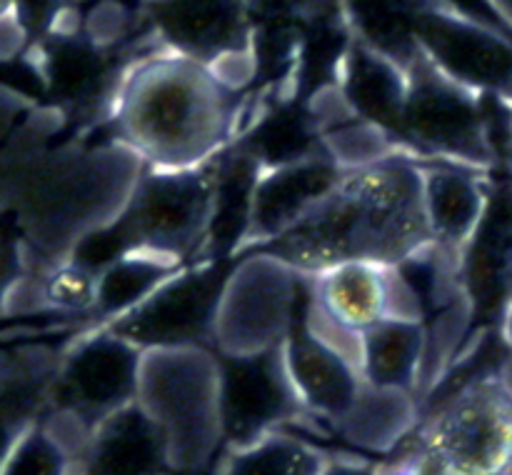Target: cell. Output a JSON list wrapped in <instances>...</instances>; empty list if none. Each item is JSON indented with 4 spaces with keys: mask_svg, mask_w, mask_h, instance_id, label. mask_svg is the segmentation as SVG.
Returning a JSON list of instances; mask_svg holds the SVG:
<instances>
[{
    "mask_svg": "<svg viewBox=\"0 0 512 475\" xmlns=\"http://www.w3.org/2000/svg\"><path fill=\"white\" fill-rule=\"evenodd\" d=\"M30 110L0 148V210L13 215L25 270L45 273L123 210L145 165L115 138L63 140Z\"/></svg>",
    "mask_w": 512,
    "mask_h": 475,
    "instance_id": "obj_1",
    "label": "cell"
},
{
    "mask_svg": "<svg viewBox=\"0 0 512 475\" xmlns=\"http://www.w3.org/2000/svg\"><path fill=\"white\" fill-rule=\"evenodd\" d=\"M430 243L420 160L398 150L365 168L343 170L313 210L253 250L315 275L345 260L400 265Z\"/></svg>",
    "mask_w": 512,
    "mask_h": 475,
    "instance_id": "obj_2",
    "label": "cell"
},
{
    "mask_svg": "<svg viewBox=\"0 0 512 475\" xmlns=\"http://www.w3.org/2000/svg\"><path fill=\"white\" fill-rule=\"evenodd\" d=\"M230 95L210 65L160 48L125 68L110 108L113 138L145 168H203L233 138Z\"/></svg>",
    "mask_w": 512,
    "mask_h": 475,
    "instance_id": "obj_3",
    "label": "cell"
},
{
    "mask_svg": "<svg viewBox=\"0 0 512 475\" xmlns=\"http://www.w3.org/2000/svg\"><path fill=\"white\" fill-rule=\"evenodd\" d=\"M135 403L163 438L175 475H203L223 448L220 365L213 348L143 350Z\"/></svg>",
    "mask_w": 512,
    "mask_h": 475,
    "instance_id": "obj_4",
    "label": "cell"
},
{
    "mask_svg": "<svg viewBox=\"0 0 512 475\" xmlns=\"http://www.w3.org/2000/svg\"><path fill=\"white\" fill-rule=\"evenodd\" d=\"M398 145L420 163H453L465 168H498L485 118V95L473 93L440 73L423 53L405 68Z\"/></svg>",
    "mask_w": 512,
    "mask_h": 475,
    "instance_id": "obj_5",
    "label": "cell"
},
{
    "mask_svg": "<svg viewBox=\"0 0 512 475\" xmlns=\"http://www.w3.org/2000/svg\"><path fill=\"white\" fill-rule=\"evenodd\" d=\"M410 435L455 475H512V398L498 373L425 405Z\"/></svg>",
    "mask_w": 512,
    "mask_h": 475,
    "instance_id": "obj_6",
    "label": "cell"
},
{
    "mask_svg": "<svg viewBox=\"0 0 512 475\" xmlns=\"http://www.w3.org/2000/svg\"><path fill=\"white\" fill-rule=\"evenodd\" d=\"M303 285L305 275L265 250L235 255L215 313V353L248 355L283 343Z\"/></svg>",
    "mask_w": 512,
    "mask_h": 475,
    "instance_id": "obj_7",
    "label": "cell"
},
{
    "mask_svg": "<svg viewBox=\"0 0 512 475\" xmlns=\"http://www.w3.org/2000/svg\"><path fill=\"white\" fill-rule=\"evenodd\" d=\"M235 258L190 260L108 325L135 348H213L215 313Z\"/></svg>",
    "mask_w": 512,
    "mask_h": 475,
    "instance_id": "obj_8",
    "label": "cell"
},
{
    "mask_svg": "<svg viewBox=\"0 0 512 475\" xmlns=\"http://www.w3.org/2000/svg\"><path fill=\"white\" fill-rule=\"evenodd\" d=\"M143 350L108 325H95L60 353L48 408L73 415L90 430L138 393Z\"/></svg>",
    "mask_w": 512,
    "mask_h": 475,
    "instance_id": "obj_9",
    "label": "cell"
},
{
    "mask_svg": "<svg viewBox=\"0 0 512 475\" xmlns=\"http://www.w3.org/2000/svg\"><path fill=\"white\" fill-rule=\"evenodd\" d=\"M218 355L225 445H245L273 430L298 428L305 408L295 395L283 343L248 355Z\"/></svg>",
    "mask_w": 512,
    "mask_h": 475,
    "instance_id": "obj_10",
    "label": "cell"
},
{
    "mask_svg": "<svg viewBox=\"0 0 512 475\" xmlns=\"http://www.w3.org/2000/svg\"><path fill=\"white\" fill-rule=\"evenodd\" d=\"M418 48L435 68L480 95L512 100V38L428 0L415 25Z\"/></svg>",
    "mask_w": 512,
    "mask_h": 475,
    "instance_id": "obj_11",
    "label": "cell"
},
{
    "mask_svg": "<svg viewBox=\"0 0 512 475\" xmlns=\"http://www.w3.org/2000/svg\"><path fill=\"white\" fill-rule=\"evenodd\" d=\"M163 48L215 65L253 50L250 0H145Z\"/></svg>",
    "mask_w": 512,
    "mask_h": 475,
    "instance_id": "obj_12",
    "label": "cell"
},
{
    "mask_svg": "<svg viewBox=\"0 0 512 475\" xmlns=\"http://www.w3.org/2000/svg\"><path fill=\"white\" fill-rule=\"evenodd\" d=\"M340 175L343 168L325 153V148L305 158L260 170L253 190L248 235L240 253L278 238L290 225L298 223L330 193Z\"/></svg>",
    "mask_w": 512,
    "mask_h": 475,
    "instance_id": "obj_13",
    "label": "cell"
},
{
    "mask_svg": "<svg viewBox=\"0 0 512 475\" xmlns=\"http://www.w3.org/2000/svg\"><path fill=\"white\" fill-rule=\"evenodd\" d=\"M460 288L470 318L498 320L512 298V183L493 185L488 208L473 238L460 250Z\"/></svg>",
    "mask_w": 512,
    "mask_h": 475,
    "instance_id": "obj_14",
    "label": "cell"
},
{
    "mask_svg": "<svg viewBox=\"0 0 512 475\" xmlns=\"http://www.w3.org/2000/svg\"><path fill=\"white\" fill-rule=\"evenodd\" d=\"M305 283H308V278H305ZM303 295H300L298 313L290 325V333L283 340L285 368H288L290 383H293L295 395H298L305 413L333 428L335 420L353 403L363 378L345 355L323 343L305 325L303 310H300Z\"/></svg>",
    "mask_w": 512,
    "mask_h": 475,
    "instance_id": "obj_15",
    "label": "cell"
},
{
    "mask_svg": "<svg viewBox=\"0 0 512 475\" xmlns=\"http://www.w3.org/2000/svg\"><path fill=\"white\" fill-rule=\"evenodd\" d=\"M423 170V210L430 238L460 258L488 208L493 180L490 173L453 163H420Z\"/></svg>",
    "mask_w": 512,
    "mask_h": 475,
    "instance_id": "obj_16",
    "label": "cell"
},
{
    "mask_svg": "<svg viewBox=\"0 0 512 475\" xmlns=\"http://www.w3.org/2000/svg\"><path fill=\"white\" fill-rule=\"evenodd\" d=\"M168 453L153 420L138 403L105 415L90 430L80 475H170Z\"/></svg>",
    "mask_w": 512,
    "mask_h": 475,
    "instance_id": "obj_17",
    "label": "cell"
},
{
    "mask_svg": "<svg viewBox=\"0 0 512 475\" xmlns=\"http://www.w3.org/2000/svg\"><path fill=\"white\" fill-rule=\"evenodd\" d=\"M335 88L355 118L388 130L393 138L398 135L408 78L405 68L395 60L350 38L340 60Z\"/></svg>",
    "mask_w": 512,
    "mask_h": 475,
    "instance_id": "obj_18",
    "label": "cell"
},
{
    "mask_svg": "<svg viewBox=\"0 0 512 475\" xmlns=\"http://www.w3.org/2000/svg\"><path fill=\"white\" fill-rule=\"evenodd\" d=\"M388 268L370 260H345L308 275L315 305L343 328L363 333L388 318Z\"/></svg>",
    "mask_w": 512,
    "mask_h": 475,
    "instance_id": "obj_19",
    "label": "cell"
},
{
    "mask_svg": "<svg viewBox=\"0 0 512 475\" xmlns=\"http://www.w3.org/2000/svg\"><path fill=\"white\" fill-rule=\"evenodd\" d=\"M420 403L410 390L360 383L353 403L333 423L335 435L353 448L370 453H393L415 430Z\"/></svg>",
    "mask_w": 512,
    "mask_h": 475,
    "instance_id": "obj_20",
    "label": "cell"
},
{
    "mask_svg": "<svg viewBox=\"0 0 512 475\" xmlns=\"http://www.w3.org/2000/svg\"><path fill=\"white\" fill-rule=\"evenodd\" d=\"M425 343V320L383 318L360 333V378L383 388L410 390L418 398Z\"/></svg>",
    "mask_w": 512,
    "mask_h": 475,
    "instance_id": "obj_21",
    "label": "cell"
},
{
    "mask_svg": "<svg viewBox=\"0 0 512 475\" xmlns=\"http://www.w3.org/2000/svg\"><path fill=\"white\" fill-rule=\"evenodd\" d=\"M328 450L308 438L273 430L245 445H225L208 475H320Z\"/></svg>",
    "mask_w": 512,
    "mask_h": 475,
    "instance_id": "obj_22",
    "label": "cell"
},
{
    "mask_svg": "<svg viewBox=\"0 0 512 475\" xmlns=\"http://www.w3.org/2000/svg\"><path fill=\"white\" fill-rule=\"evenodd\" d=\"M428 0H343L350 38L408 68L420 53L415 25Z\"/></svg>",
    "mask_w": 512,
    "mask_h": 475,
    "instance_id": "obj_23",
    "label": "cell"
},
{
    "mask_svg": "<svg viewBox=\"0 0 512 475\" xmlns=\"http://www.w3.org/2000/svg\"><path fill=\"white\" fill-rule=\"evenodd\" d=\"M178 268L183 265L150 253H128L113 260L95 275V300L90 313L100 320L98 325L120 318L148 298Z\"/></svg>",
    "mask_w": 512,
    "mask_h": 475,
    "instance_id": "obj_24",
    "label": "cell"
},
{
    "mask_svg": "<svg viewBox=\"0 0 512 475\" xmlns=\"http://www.w3.org/2000/svg\"><path fill=\"white\" fill-rule=\"evenodd\" d=\"M0 475H80V460L38 418L15 440Z\"/></svg>",
    "mask_w": 512,
    "mask_h": 475,
    "instance_id": "obj_25",
    "label": "cell"
},
{
    "mask_svg": "<svg viewBox=\"0 0 512 475\" xmlns=\"http://www.w3.org/2000/svg\"><path fill=\"white\" fill-rule=\"evenodd\" d=\"M320 140H323L325 153L343 170L365 168V165L378 163V160L403 150L388 130L360 118H350L333 125L320 135Z\"/></svg>",
    "mask_w": 512,
    "mask_h": 475,
    "instance_id": "obj_26",
    "label": "cell"
},
{
    "mask_svg": "<svg viewBox=\"0 0 512 475\" xmlns=\"http://www.w3.org/2000/svg\"><path fill=\"white\" fill-rule=\"evenodd\" d=\"M378 475H455L443 458L418 438L408 435L388 463L378 465Z\"/></svg>",
    "mask_w": 512,
    "mask_h": 475,
    "instance_id": "obj_27",
    "label": "cell"
},
{
    "mask_svg": "<svg viewBox=\"0 0 512 475\" xmlns=\"http://www.w3.org/2000/svg\"><path fill=\"white\" fill-rule=\"evenodd\" d=\"M23 270L25 258L23 248H20V240L10 238V235H0V315H5L8 300L13 295Z\"/></svg>",
    "mask_w": 512,
    "mask_h": 475,
    "instance_id": "obj_28",
    "label": "cell"
},
{
    "mask_svg": "<svg viewBox=\"0 0 512 475\" xmlns=\"http://www.w3.org/2000/svg\"><path fill=\"white\" fill-rule=\"evenodd\" d=\"M30 110H33V105L28 103L23 93L0 83V148L13 135V130L23 123Z\"/></svg>",
    "mask_w": 512,
    "mask_h": 475,
    "instance_id": "obj_29",
    "label": "cell"
},
{
    "mask_svg": "<svg viewBox=\"0 0 512 475\" xmlns=\"http://www.w3.org/2000/svg\"><path fill=\"white\" fill-rule=\"evenodd\" d=\"M320 475H378V465L370 463L368 458H358V455L330 453Z\"/></svg>",
    "mask_w": 512,
    "mask_h": 475,
    "instance_id": "obj_30",
    "label": "cell"
},
{
    "mask_svg": "<svg viewBox=\"0 0 512 475\" xmlns=\"http://www.w3.org/2000/svg\"><path fill=\"white\" fill-rule=\"evenodd\" d=\"M495 333H498L500 343L505 345V350L512 355V298L503 305L498 320H495Z\"/></svg>",
    "mask_w": 512,
    "mask_h": 475,
    "instance_id": "obj_31",
    "label": "cell"
},
{
    "mask_svg": "<svg viewBox=\"0 0 512 475\" xmlns=\"http://www.w3.org/2000/svg\"><path fill=\"white\" fill-rule=\"evenodd\" d=\"M493 5L498 8V13L503 15V20L508 23V28L512 33V0H493Z\"/></svg>",
    "mask_w": 512,
    "mask_h": 475,
    "instance_id": "obj_32",
    "label": "cell"
},
{
    "mask_svg": "<svg viewBox=\"0 0 512 475\" xmlns=\"http://www.w3.org/2000/svg\"><path fill=\"white\" fill-rule=\"evenodd\" d=\"M10 15H18V0H0V23Z\"/></svg>",
    "mask_w": 512,
    "mask_h": 475,
    "instance_id": "obj_33",
    "label": "cell"
},
{
    "mask_svg": "<svg viewBox=\"0 0 512 475\" xmlns=\"http://www.w3.org/2000/svg\"><path fill=\"white\" fill-rule=\"evenodd\" d=\"M503 168H505V173H508V180L512 183V133H510V140H508V150H505Z\"/></svg>",
    "mask_w": 512,
    "mask_h": 475,
    "instance_id": "obj_34",
    "label": "cell"
},
{
    "mask_svg": "<svg viewBox=\"0 0 512 475\" xmlns=\"http://www.w3.org/2000/svg\"><path fill=\"white\" fill-rule=\"evenodd\" d=\"M113 3H135V5H140V3H145V0H113Z\"/></svg>",
    "mask_w": 512,
    "mask_h": 475,
    "instance_id": "obj_35",
    "label": "cell"
}]
</instances>
